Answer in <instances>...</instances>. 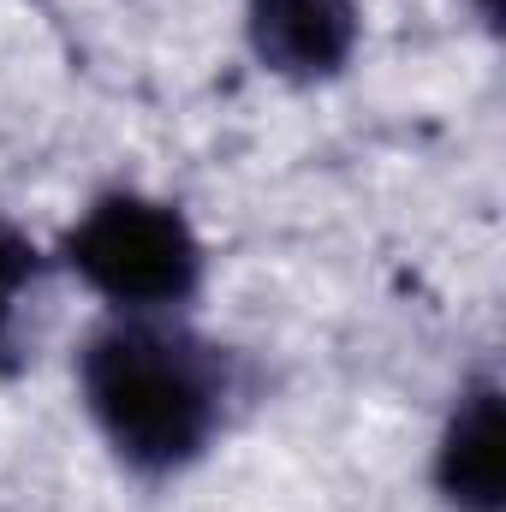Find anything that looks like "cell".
<instances>
[{
	"instance_id": "cell-1",
	"label": "cell",
	"mask_w": 506,
	"mask_h": 512,
	"mask_svg": "<svg viewBox=\"0 0 506 512\" xmlns=\"http://www.w3.org/2000/svg\"><path fill=\"white\" fill-rule=\"evenodd\" d=\"M96 429L137 471H173L197 459L221 423V364L179 328L126 316L84 346L78 364Z\"/></svg>"
},
{
	"instance_id": "cell-2",
	"label": "cell",
	"mask_w": 506,
	"mask_h": 512,
	"mask_svg": "<svg viewBox=\"0 0 506 512\" xmlns=\"http://www.w3.org/2000/svg\"><path fill=\"white\" fill-rule=\"evenodd\" d=\"M66 256L126 316L173 310L179 298H191V286L203 274V251H197L185 215L167 203H149V197H102L72 227Z\"/></svg>"
},
{
	"instance_id": "cell-3",
	"label": "cell",
	"mask_w": 506,
	"mask_h": 512,
	"mask_svg": "<svg viewBox=\"0 0 506 512\" xmlns=\"http://www.w3.org/2000/svg\"><path fill=\"white\" fill-rule=\"evenodd\" d=\"M256 54L286 78H322L340 72L358 42L352 0H251Z\"/></svg>"
},
{
	"instance_id": "cell-4",
	"label": "cell",
	"mask_w": 506,
	"mask_h": 512,
	"mask_svg": "<svg viewBox=\"0 0 506 512\" xmlns=\"http://www.w3.org/2000/svg\"><path fill=\"white\" fill-rule=\"evenodd\" d=\"M441 489L459 512H501V393L477 387L459 399L441 441Z\"/></svg>"
},
{
	"instance_id": "cell-5",
	"label": "cell",
	"mask_w": 506,
	"mask_h": 512,
	"mask_svg": "<svg viewBox=\"0 0 506 512\" xmlns=\"http://www.w3.org/2000/svg\"><path fill=\"white\" fill-rule=\"evenodd\" d=\"M30 274H36L30 239L0 215V328L12 322V310H18V298H24V286H30Z\"/></svg>"
}]
</instances>
